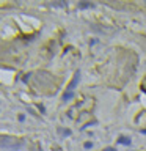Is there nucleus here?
I'll return each mask as SVG.
<instances>
[{"label": "nucleus", "instance_id": "f03ea898", "mask_svg": "<svg viewBox=\"0 0 146 151\" xmlns=\"http://www.w3.org/2000/svg\"><path fill=\"white\" fill-rule=\"evenodd\" d=\"M119 142H121V143H124V145H129V143H131V139H126V137H121V139H119Z\"/></svg>", "mask_w": 146, "mask_h": 151}, {"label": "nucleus", "instance_id": "f257e3e1", "mask_svg": "<svg viewBox=\"0 0 146 151\" xmlns=\"http://www.w3.org/2000/svg\"><path fill=\"white\" fill-rule=\"evenodd\" d=\"M79 77H80V74H79V72H75V76H74V80H72V82H71V85H69V91H71V90L74 88L75 85H77V82H79Z\"/></svg>", "mask_w": 146, "mask_h": 151}, {"label": "nucleus", "instance_id": "7ed1b4c3", "mask_svg": "<svg viewBox=\"0 0 146 151\" xmlns=\"http://www.w3.org/2000/svg\"><path fill=\"white\" fill-rule=\"evenodd\" d=\"M71 98H72V93L71 91H69L68 95H65V99H71Z\"/></svg>", "mask_w": 146, "mask_h": 151}]
</instances>
